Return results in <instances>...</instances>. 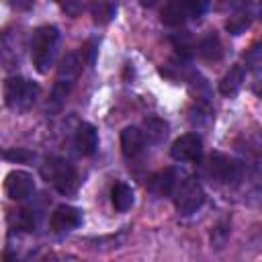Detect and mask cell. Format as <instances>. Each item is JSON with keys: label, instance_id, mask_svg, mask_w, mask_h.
<instances>
[{"label": "cell", "instance_id": "cell-26", "mask_svg": "<svg viewBox=\"0 0 262 262\" xmlns=\"http://www.w3.org/2000/svg\"><path fill=\"white\" fill-rule=\"evenodd\" d=\"M8 4H10L14 10H29V8L35 4V0H8Z\"/></svg>", "mask_w": 262, "mask_h": 262}, {"label": "cell", "instance_id": "cell-24", "mask_svg": "<svg viewBox=\"0 0 262 262\" xmlns=\"http://www.w3.org/2000/svg\"><path fill=\"white\" fill-rule=\"evenodd\" d=\"M2 158H6V160H10V162H27V160H31L33 158V154L31 151H27V149H23V147H14V149H8V151H4L2 154Z\"/></svg>", "mask_w": 262, "mask_h": 262}, {"label": "cell", "instance_id": "cell-10", "mask_svg": "<svg viewBox=\"0 0 262 262\" xmlns=\"http://www.w3.org/2000/svg\"><path fill=\"white\" fill-rule=\"evenodd\" d=\"M145 145V135L137 127H125L121 131V149L125 158H137L143 151Z\"/></svg>", "mask_w": 262, "mask_h": 262}, {"label": "cell", "instance_id": "cell-16", "mask_svg": "<svg viewBox=\"0 0 262 262\" xmlns=\"http://www.w3.org/2000/svg\"><path fill=\"white\" fill-rule=\"evenodd\" d=\"M188 18L182 0H168L162 8V23L168 27H180Z\"/></svg>", "mask_w": 262, "mask_h": 262}, {"label": "cell", "instance_id": "cell-4", "mask_svg": "<svg viewBox=\"0 0 262 262\" xmlns=\"http://www.w3.org/2000/svg\"><path fill=\"white\" fill-rule=\"evenodd\" d=\"M43 172H45L47 180H51V184L55 186L57 192H61V194H74L76 192V188H78V174H76V168L68 160L53 158V160L47 162Z\"/></svg>", "mask_w": 262, "mask_h": 262}, {"label": "cell", "instance_id": "cell-17", "mask_svg": "<svg viewBox=\"0 0 262 262\" xmlns=\"http://www.w3.org/2000/svg\"><path fill=\"white\" fill-rule=\"evenodd\" d=\"M199 55L205 59V61H219L221 55H223V47H221V41L217 35L209 33L201 43H199Z\"/></svg>", "mask_w": 262, "mask_h": 262}, {"label": "cell", "instance_id": "cell-13", "mask_svg": "<svg viewBox=\"0 0 262 262\" xmlns=\"http://www.w3.org/2000/svg\"><path fill=\"white\" fill-rule=\"evenodd\" d=\"M174 186H176V174H174V170H170V168L158 172V174L151 176V180H149V190H151L156 196H168V194H172Z\"/></svg>", "mask_w": 262, "mask_h": 262}, {"label": "cell", "instance_id": "cell-7", "mask_svg": "<svg viewBox=\"0 0 262 262\" xmlns=\"http://www.w3.org/2000/svg\"><path fill=\"white\" fill-rule=\"evenodd\" d=\"M4 190L12 201H27L35 192V180L27 170H12L4 178Z\"/></svg>", "mask_w": 262, "mask_h": 262}, {"label": "cell", "instance_id": "cell-15", "mask_svg": "<svg viewBox=\"0 0 262 262\" xmlns=\"http://www.w3.org/2000/svg\"><path fill=\"white\" fill-rule=\"evenodd\" d=\"M111 201H113V207L119 211V213H125L133 207V201H135V194H133V188L125 182H117L111 190Z\"/></svg>", "mask_w": 262, "mask_h": 262}, {"label": "cell", "instance_id": "cell-25", "mask_svg": "<svg viewBox=\"0 0 262 262\" xmlns=\"http://www.w3.org/2000/svg\"><path fill=\"white\" fill-rule=\"evenodd\" d=\"M86 55V61L92 66L94 63V55H96V41H88L84 47H82V57Z\"/></svg>", "mask_w": 262, "mask_h": 262}, {"label": "cell", "instance_id": "cell-5", "mask_svg": "<svg viewBox=\"0 0 262 262\" xmlns=\"http://www.w3.org/2000/svg\"><path fill=\"white\" fill-rule=\"evenodd\" d=\"M203 203H205V192H203V186L194 178L184 180L174 192V205L182 215H190L199 211Z\"/></svg>", "mask_w": 262, "mask_h": 262}, {"label": "cell", "instance_id": "cell-9", "mask_svg": "<svg viewBox=\"0 0 262 262\" xmlns=\"http://www.w3.org/2000/svg\"><path fill=\"white\" fill-rule=\"evenodd\" d=\"M82 225V211L72 207V205H59L55 207L53 215H51V227L53 231L57 233H63V231H72L76 227Z\"/></svg>", "mask_w": 262, "mask_h": 262}, {"label": "cell", "instance_id": "cell-23", "mask_svg": "<svg viewBox=\"0 0 262 262\" xmlns=\"http://www.w3.org/2000/svg\"><path fill=\"white\" fill-rule=\"evenodd\" d=\"M59 4V8L70 14V16H78L80 10H82V0H55Z\"/></svg>", "mask_w": 262, "mask_h": 262}, {"label": "cell", "instance_id": "cell-27", "mask_svg": "<svg viewBox=\"0 0 262 262\" xmlns=\"http://www.w3.org/2000/svg\"><path fill=\"white\" fill-rule=\"evenodd\" d=\"M154 2H156V0H141L143 6H154Z\"/></svg>", "mask_w": 262, "mask_h": 262}, {"label": "cell", "instance_id": "cell-1", "mask_svg": "<svg viewBox=\"0 0 262 262\" xmlns=\"http://www.w3.org/2000/svg\"><path fill=\"white\" fill-rule=\"evenodd\" d=\"M59 29L53 25H45L39 27L33 33L31 39V57H33V66L39 74H47L49 68L55 63L57 51H59Z\"/></svg>", "mask_w": 262, "mask_h": 262}, {"label": "cell", "instance_id": "cell-2", "mask_svg": "<svg viewBox=\"0 0 262 262\" xmlns=\"http://www.w3.org/2000/svg\"><path fill=\"white\" fill-rule=\"evenodd\" d=\"M80 70H82L80 57L76 53H68L63 57L61 66H59V72H57V78H55V84H53V90H51V98H49V104H47L49 111H59L61 108V104L70 96L72 88L76 86Z\"/></svg>", "mask_w": 262, "mask_h": 262}, {"label": "cell", "instance_id": "cell-21", "mask_svg": "<svg viewBox=\"0 0 262 262\" xmlns=\"http://www.w3.org/2000/svg\"><path fill=\"white\" fill-rule=\"evenodd\" d=\"M145 129H147V137H149L151 141H160V139H164L166 133H168V125H166L164 121H160V119H149V121H145Z\"/></svg>", "mask_w": 262, "mask_h": 262}, {"label": "cell", "instance_id": "cell-6", "mask_svg": "<svg viewBox=\"0 0 262 262\" xmlns=\"http://www.w3.org/2000/svg\"><path fill=\"white\" fill-rule=\"evenodd\" d=\"M209 174H211L217 182H223V184H229V182H231V184H233V182H237L239 176H242V166H239L233 158L215 151V154H211V158H209Z\"/></svg>", "mask_w": 262, "mask_h": 262}, {"label": "cell", "instance_id": "cell-8", "mask_svg": "<svg viewBox=\"0 0 262 262\" xmlns=\"http://www.w3.org/2000/svg\"><path fill=\"white\" fill-rule=\"evenodd\" d=\"M170 154L178 162H199L201 156H203V141L194 133L180 135L178 139H174V143L170 147Z\"/></svg>", "mask_w": 262, "mask_h": 262}, {"label": "cell", "instance_id": "cell-12", "mask_svg": "<svg viewBox=\"0 0 262 262\" xmlns=\"http://www.w3.org/2000/svg\"><path fill=\"white\" fill-rule=\"evenodd\" d=\"M244 78H246V70H244V66H231L227 72H225V76L221 78V82H219V92L223 94V96H233V94H237V90L242 88V84H244Z\"/></svg>", "mask_w": 262, "mask_h": 262}, {"label": "cell", "instance_id": "cell-14", "mask_svg": "<svg viewBox=\"0 0 262 262\" xmlns=\"http://www.w3.org/2000/svg\"><path fill=\"white\" fill-rule=\"evenodd\" d=\"M117 8H119L117 0H90V14L98 25L111 23L117 14Z\"/></svg>", "mask_w": 262, "mask_h": 262}, {"label": "cell", "instance_id": "cell-11", "mask_svg": "<svg viewBox=\"0 0 262 262\" xmlns=\"http://www.w3.org/2000/svg\"><path fill=\"white\" fill-rule=\"evenodd\" d=\"M76 149L82 156H94L96 147H98V133L90 123H82L76 131V139H74Z\"/></svg>", "mask_w": 262, "mask_h": 262}, {"label": "cell", "instance_id": "cell-20", "mask_svg": "<svg viewBox=\"0 0 262 262\" xmlns=\"http://www.w3.org/2000/svg\"><path fill=\"white\" fill-rule=\"evenodd\" d=\"M172 43H174V49L178 51V55H182V57H190L194 53V45H192V39L188 33H180V35L172 37Z\"/></svg>", "mask_w": 262, "mask_h": 262}, {"label": "cell", "instance_id": "cell-3", "mask_svg": "<svg viewBox=\"0 0 262 262\" xmlns=\"http://www.w3.org/2000/svg\"><path fill=\"white\" fill-rule=\"evenodd\" d=\"M39 92L41 90L35 82L20 76H12L4 82V102L10 111H16V113L29 111L37 102Z\"/></svg>", "mask_w": 262, "mask_h": 262}, {"label": "cell", "instance_id": "cell-19", "mask_svg": "<svg viewBox=\"0 0 262 262\" xmlns=\"http://www.w3.org/2000/svg\"><path fill=\"white\" fill-rule=\"evenodd\" d=\"M10 221H12V225H14L16 229H23V231H33L35 225H37L35 211H31V209H20V211H16V213L10 217Z\"/></svg>", "mask_w": 262, "mask_h": 262}, {"label": "cell", "instance_id": "cell-22", "mask_svg": "<svg viewBox=\"0 0 262 262\" xmlns=\"http://www.w3.org/2000/svg\"><path fill=\"white\" fill-rule=\"evenodd\" d=\"M188 18H199L209 8V0H182Z\"/></svg>", "mask_w": 262, "mask_h": 262}, {"label": "cell", "instance_id": "cell-18", "mask_svg": "<svg viewBox=\"0 0 262 262\" xmlns=\"http://www.w3.org/2000/svg\"><path fill=\"white\" fill-rule=\"evenodd\" d=\"M250 23H252V14L246 10V8H242V10H237L229 20H227V31L231 33V35H242L248 27H250Z\"/></svg>", "mask_w": 262, "mask_h": 262}]
</instances>
